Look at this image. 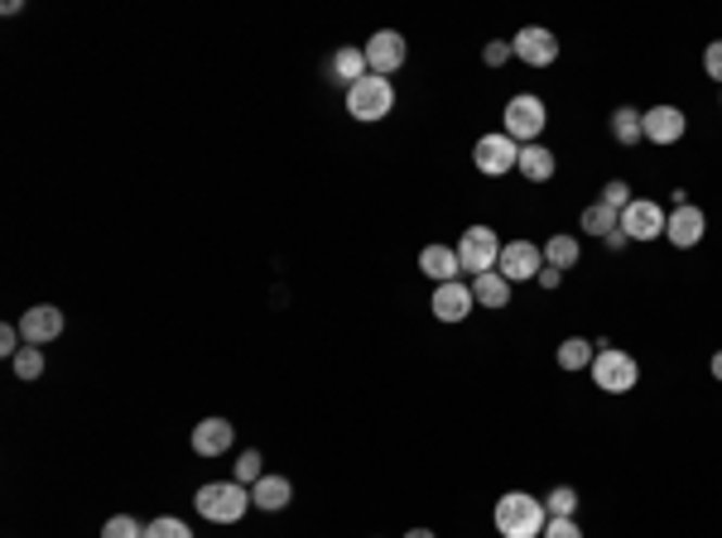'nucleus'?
<instances>
[{
    "instance_id": "nucleus-1",
    "label": "nucleus",
    "mask_w": 722,
    "mask_h": 538,
    "mask_svg": "<svg viewBox=\"0 0 722 538\" xmlns=\"http://www.w3.org/2000/svg\"><path fill=\"white\" fill-rule=\"evenodd\" d=\"M492 524H496V534H502V538H540L544 524H549L544 496H530V490H506V496L492 504Z\"/></svg>"
},
{
    "instance_id": "nucleus-2",
    "label": "nucleus",
    "mask_w": 722,
    "mask_h": 538,
    "mask_svg": "<svg viewBox=\"0 0 722 538\" xmlns=\"http://www.w3.org/2000/svg\"><path fill=\"white\" fill-rule=\"evenodd\" d=\"M198 514H203L207 524H237L251 504V486H241V481H207V486H198Z\"/></svg>"
},
{
    "instance_id": "nucleus-3",
    "label": "nucleus",
    "mask_w": 722,
    "mask_h": 538,
    "mask_svg": "<svg viewBox=\"0 0 722 538\" xmlns=\"http://www.w3.org/2000/svg\"><path fill=\"white\" fill-rule=\"evenodd\" d=\"M593 385L603 395H631L641 385V361L631 351H621L612 342H597V361H593Z\"/></svg>"
},
{
    "instance_id": "nucleus-4",
    "label": "nucleus",
    "mask_w": 722,
    "mask_h": 538,
    "mask_svg": "<svg viewBox=\"0 0 722 538\" xmlns=\"http://www.w3.org/2000/svg\"><path fill=\"white\" fill-rule=\"evenodd\" d=\"M391 111H395V82L391 77L366 73L362 82L347 87V116L362 120V126H376V120H385Z\"/></svg>"
},
{
    "instance_id": "nucleus-5",
    "label": "nucleus",
    "mask_w": 722,
    "mask_h": 538,
    "mask_svg": "<svg viewBox=\"0 0 722 538\" xmlns=\"http://www.w3.org/2000/svg\"><path fill=\"white\" fill-rule=\"evenodd\" d=\"M544 126H549V106H544V101H540L535 92H520V97H510V101H506V111H502V130H506L516 144H540Z\"/></svg>"
},
{
    "instance_id": "nucleus-6",
    "label": "nucleus",
    "mask_w": 722,
    "mask_h": 538,
    "mask_svg": "<svg viewBox=\"0 0 722 538\" xmlns=\"http://www.w3.org/2000/svg\"><path fill=\"white\" fill-rule=\"evenodd\" d=\"M502 235H496L492 227H468L458 235V245H453V251H458V260H463V274H486V269H496V260H502Z\"/></svg>"
},
{
    "instance_id": "nucleus-7",
    "label": "nucleus",
    "mask_w": 722,
    "mask_h": 538,
    "mask_svg": "<svg viewBox=\"0 0 722 538\" xmlns=\"http://www.w3.org/2000/svg\"><path fill=\"white\" fill-rule=\"evenodd\" d=\"M472 164H477V174H486V178H506V174H516V164H520V144L510 140L506 130H492L472 144Z\"/></svg>"
},
{
    "instance_id": "nucleus-8",
    "label": "nucleus",
    "mask_w": 722,
    "mask_h": 538,
    "mask_svg": "<svg viewBox=\"0 0 722 538\" xmlns=\"http://www.w3.org/2000/svg\"><path fill=\"white\" fill-rule=\"evenodd\" d=\"M362 53H366V67H371L376 77H391V73L405 67L409 43H405V34H400V29H376L371 39L362 43Z\"/></svg>"
},
{
    "instance_id": "nucleus-9",
    "label": "nucleus",
    "mask_w": 722,
    "mask_h": 538,
    "mask_svg": "<svg viewBox=\"0 0 722 538\" xmlns=\"http://www.w3.org/2000/svg\"><path fill=\"white\" fill-rule=\"evenodd\" d=\"M664 221H670V212L650 197H631V207L621 212V231H626V241H660Z\"/></svg>"
},
{
    "instance_id": "nucleus-10",
    "label": "nucleus",
    "mask_w": 722,
    "mask_h": 538,
    "mask_svg": "<svg viewBox=\"0 0 722 538\" xmlns=\"http://www.w3.org/2000/svg\"><path fill=\"white\" fill-rule=\"evenodd\" d=\"M496 269H502L510 284H530V279H540V269H544V245H535V241H506Z\"/></svg>"
},
{
    "instance_id": "nucleus-11",
    "label": "nucleus",
    "mask_w": 722,
    "mask_h": 538,
    "mask_svg": "<svg viewBox=\"0 0 722 538\" xmlns=\"http://www.w3.org/2000/svg\"><path fill=\"white\" fill-rule=\"evenodd\" d=\"M63 328H68V318H63V308H53V303H35V308H25V318H20V336H25V346L59 342Z\"/></svg>"
},
{
    "instance_id": "nucleus-12",
    "label": "nucleus",
    "mask_w": 722,
    "mask_h": 538,
    "mask_svg": "<svg viewBox=\"0 0 722 538\" xmlns=\"http://www.w3.org/2000/svg\"><path fill=\"white\" fill-rule=\"evenodd\" d=\"M510 49H516V59L525 67H549L554 59H559V39H554V29L544 25H525L510 39Z\"/></svg>"
},
{
    "instance_id": "nucleus-13",
    "label": "nucleus",
    "mask_w": 722,
    "mask_h": 538,
    "mask_svg": "<svg viewBox=\"0 0 722 538\" xmlns=\"http://www.w3.org/2000/svg\"><path fill=\"white\" fill-rule=\"evenodd\" d=\"M433 318L439 322H468L477 298H472V284H463V279H453V284H433V298H429Z\"/></svg>"
},
{
    "instance_id": "nucleus-14",
    "label": "nucleus",
    "mask_w": 722,
    "mask_h": 538,
    "mask_svg": "<svg viewBox=\"0 0 722 538\" xmlns=\"http://www.w3.org/2000/svg\"><path fill=\"white\" fill-rule=\"evenodd\" d=\"M704 231H708V217H704V207H694V202L674 207L670 221H664V241L680 245V251H694V245L704 241Z\"/></svg>"
},
{
    "instance_id": "nucleus-15",
    "label": "nucleus",
    "mask_w": 722,
    "mask_h": 538,
    "mask_svg": "<svg viewBox=\"0 0 722 538\" xmlns=\"http://www.w3.org/2000/svg\"><path fill=\"white\" fill-rule=\"evenodd\" d=\"M684 134H688V116H684L680 106L660 101V106L646 111V140L650 144H660V150H664V144H680Z\"/></svg>"
},
{
    "instance_id": "nucleus-16",
    "label": "nucleus",
    "mask_w": 722,
    "mask_h": 538,
    "mask_svg": "<svg viewBox=\"0 0 722 538\" xmlns=\"http://www.w3.org/2000/svg\"><path fill=\"white\" fill-rule=\"evenodd\" d=\"M188 447H193L198 457H227L231 447H237V428H231L227 419H203V423H193Z\"/></svg>"
},
{
    "instance_id": "nucleus-17",
    "label": "nucleus",
    "mask_w": 722,
    "mask_h": 538,
    "mask_svg": "<svg viewBox=\"0 0 722 538\" xmlns=\"http://www.w3.org/2000/svg\"><path fill=\"white\" fill-rule=\"evenodd\" d=\"M419 274L433 279V284H453V279H463V260L453 245L443 241H429L425 251H419Z\"/></svg>"
},
{
    "instance_id": "nucleus-18",
    "label": "nucleus",
    "mask_w": 722,
    "mask_h": 538,
    "mask_svg": "<svg viewBox=\"0 0 722 538\" xmlns=\"http://www.w3.org/2000/svg\"><path fill=\"white\" fill-rule=\"evenodd\" d=\"M520 178H530V183H549L554 174H559V159H554L549 144H520V164H516Z\"/></svg>"
},
{
    "instance_id": "nucleus-19",
    "label": "nucleus",
    "mask_w": 722,
    "mask_h": 538,
    "mask_svg": "<svg viewBox=\"0 0 722 538\" xmlns=\"http://www.w3.org/2000/svg\"><path fill=\"white\" fill-rule=\"evenodd\" d=\"M510 279L502 274V269H486V274H477L472 279V298H477V308H510Z\"/></svg>"
},
{
    "instance_id": "nucleus-20",
    "label": "nucleus",
    "mask_w": 722,
    "mask_h": 538,
    "mask_svg": "<svg viewBox=\"0 0 722 538\" xmlns=\"http://www.w3.org/2000/svg\"><path fill=\"white\" fill-rule=\"evenodd\" d=\"M289 500H294V486H289V476H261V481L251 486V504H255V510H265V514H280Z\"/></svg>"
},
{
    "instance_id": "nucleus-21",
    "label": "nucleus",
    "mask_w": 722,
    "mask_h": 538,
    "mask_svg": "<svg viewBox=\"0 0 722 538\" xmlns=\"http://www.w3.org/2000/svg\"><path fill=\"white\" fill-rule=\"evenodd\" d=\"M554 361H559V370H593L597 361V342H587V336H563L559 351H554Z\"/></svg>"
},
{
    "instance_id": "nucleus-22",
    "label": "nucleus",
    "mask_w": 722,
    "mask_h": 538,
    "mask_svg": "<svg viewBox=\"0 0 722 538\" xmlns=\"http://www.w3.org/2000/svg\"><path fill=\"white\" fill-rule=\"evenodd\" d=\"M612 140L626 144V150L646 140V111H641V106H617L612 111Z\"/></svg>"
},
{
    "instance_id": "nucleus-23",
    "label": "nucleus",
    "mask_w": 722,
    "mask_h": 538,
    "mask_svg": "<svg viewBox=\"0 0 722 538\" xmlns=\"http://www.w3.org/2000/svg\"><path fill=\"white\" fill-rule=\"evenodd\" d=\"M328 73H332V82L352 87V82H362L371 67H366V53L362 49H338V53H332V63H328Z\"/></svg>"
},
{
    "instance_id": "nucleus-24",
    "label": "nucleus",
    "mask_w": 722,
    "mask_h": 538,
    "mask_svg": "<svg viewBox=\"0 0 722 538\" xmlns=\"http://www.w3.org/2000/svg\"><path fill=\"white\" fill-rule=\"evenodd\" d=\"M578 255H583V245H578V235H569V231H554L549 241H544V265H554V269H573Z\"/></svg>"
},
{
    "instance_id": "nucleus-25",
    "label": "nucleus",
    "mask_w": 722,
    "mask_h": 538,
    "mask_svg": "<svg viewBox=\"0 0 722 538\" xmlns=\"http://www.w3.org/2000/svg\"><path fill=\"white\" fill-rule=\"evenodd\" d=\"M578 227H583L587 235H612V231H621V212H612V207H603V202H593V207H583V217H578Z\"/></svg>"
},
{
    "instance_id": "nucleus-26",
    "label": "nucleus",
    "mask_w": 722,
    "mask_h": 538,
    "mask_svg": "<svg viewBox=\"0 0 722 538\" xmlns=\"http://www.w3.org/2000/svg\"><path fill=\"white\" fill-rule=\"evenodd\" d=\"M544 510L559 514V520H573V510H578V490H573V486H554L549 496H544Z\"/></svg>"
},
{
    "instance_id": "nucleus-27",
    "label": "nucleus",
    "mask_w": 722,
    "mask_h": 538,
    "mask_svg": "<svg viewBox=\"0 0 722 538\" xmlns=\"http://www.w3.org/2000/svg\"><path fill=\"white\" fill-rule=\"evenodd\" d=\"M10 366H15V375L25 380V385H29V380H39L43 375V346H25V351H20Z\"/></svg>"
},
{
    "instance_id": "nucleus-28",
    "label": "nucleus",
    "mask_w": 722,
    "mask_h": 538,
    "mask_svg": "<svg viewBox=\"0 0 722 538\" xmlns=\"http://www.w3.org/2000/svg\"><path fill=\"white\" fill-rule=\"evenodd\" d=\"M144 538H193V529L183 520H174V514H160V520L144 524Z\"/></svg>"
},
{
    "instance_id": "nucleus-29",
    "label": "nucleus",
    "mask_w": 722,
    "mask_h": 538,
    "mask_svg": "<svg viewBox=\"0 0 722 538\" xmlns=\"http://www.w3.org/2000/svg\"><path fill=\"white\" fill-rule=\"evenodd\" d=\"M102 538H144V524L136 520V514H111V520L102 524Z\"/></svg>"
},
{
    "instance_id": "nucleus-30",
    "label": "nucleus",
    "mask_w": 722,
    "mask_h": 538,
    "mask_svg": "<svg viewBox=\"0 0 722 538\" xmlns=\"http://www.w3.org/2000/svg\"><path fill=\"white\" fill-rule=\"evenodd\" d=\"M597 202H603V207H612V212H626L631 207V183H626V178H607L603 197H597Z\"/></svg>"
},
{
    "instance_id": "nucleus-31",
    "label": "nucleus",
    "mask_w": 722,
    "mask_h": 538,
    "mask_svg": "<svg viewBox=\"0 0 722 538\" xmlns=\"http://www.w3.org/2000/svg\"><path fill=\"white\" fill-rule=\"evenodd\" d=\"M261 476H265V457H261V452H241V457H237V476H231V481H241V486H255Z\"/></svg>"
},
{
    "instance_id": "nucleus-32",
    "label": "nucleus",
    "mask_w": 722,
    "mask_h": 538,
    "mask_svg": "<svg viewBox=\"0 0 722 538\" xmlns=\"http://www.w3.org/2000/svg\"><path fill=\"white\" fill-rule=\"evenodd\" d=\"M510 59H516V49H510V39H492V43H486V49H482V63H486V67H502V63H510Z\"/></svg>"
},
{
    "instance_id": "nucleus-33",
    "label": "nucleus",
    "mask_w": 722,
    "mask_h": 538,
    "mask_svg": "<svg viewBox=\"0 0 722 538\" xmlns=\"http://www.w3.org/2000/svg\"><path fill=\"white\" fill-rule=\"evenodd\" d=\"M540 538H583V529H578V520H559V514H549V524H544Z\"/></svg>"
},
{
    "instance_id": "nucleus-34",
    "label": "nucleus",
    "mask_w": 722,
    "mask_h": 538,
    "mask_svg": "<svg viewBox=\"0 0 722 538\" xmlns=\"http://www.w3.org/2000/svg\"><path fill=\"white\" fill-rule=\"evenodd\" d=\"M704 73H708V77H713V82L722 87V39H713V43H708V49H704Z\"/></svg>"
},
{
    "instance_id": "nucleus-35",
    "label": "nucleus",
    "mask_w": 722,
    "mask_h": 538,
    "mask_svg": "<svg viewBox=\"0 0 722 538\" xmlns=\"http://www.w3.org/2000/svg\"><path fill=\"white\" fill-rule=\"evenodd\" d=\"M535 284H540V289H549V294H554V289H559V284H563V269H554V265H544V269H540V279H535Z\"/></svg>"
},
{
    "instance_id": "nucleus-36",
    "label": "nucleus",
    "mask_w": 722,
    "mask_h": 538,
    "mask_svg": "<svg viewBox=\"0 0 722 538\" xmlns=\"http://www.w3.org/2000/svg\"><path fill=\"white\" fill-rule=\"evenodd\" d=\"M626 231H612V235H607V251H626Z\"/></svg>"
},
{
    "instance_id": "nucleus-37",
    "label": "nucleus",
    "mask_w": 722,
    "mask_h": 538,
    "mask_svg": "<svg viewBox=\"0 0 722 538\" xmlns=\"http://www.w3.org/2000/svg\"><path fill=\"white\" fill-rule=\"evenodd\" d=\"M405 538H439V534H433V529H425V524H419V529H409Z\"/></svg>"
},
{
    "instance_id": "nucleus-38",
    "label": "nucleus",
    "mask_w": 722,
    "mask_h": 538,
    "mask_svg": "<svg viewBox=\"0 0 722 538\" xmlns=\"http://www.w3.org/2000/svg\"><path fill=\"white\" fill-rule=\"evenodd\" d=\"M708 370H713V380H722V351L713 356V361H708Z\"/></svg>"
},
{
    "instance_id": "nucleus-39",
    "label": "nucleus",
    "mask_w": 722,
    "mask_h": 538,
    "mask_svg": "<svg viewBox=\"0 0 722 538\" xmlns=\"http://www.w3.org/2000/svg\"><path fill=\"white\" fill-rule=\"evenodd\" d=\"M718 101H722V92H718Z\"/></svg>"
}]
</instances>
